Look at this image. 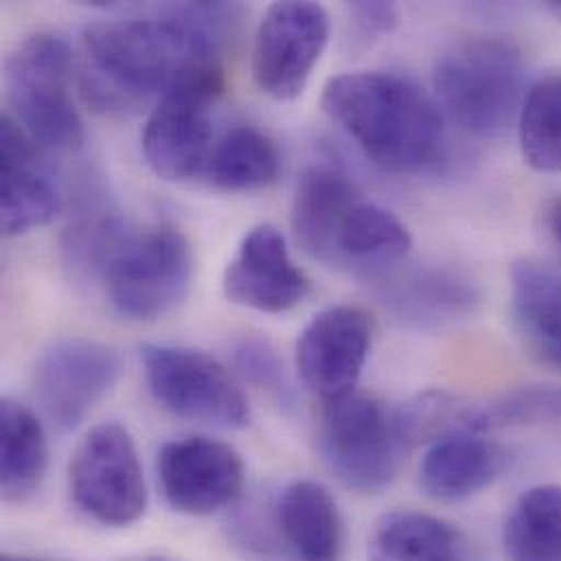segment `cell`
<instances>
[{
  "mask_svg": "<svg viewBox=\"0 0 561 561\" xmlns=\"http://www.w3.org/2000/svg\"><path fill=\"white\" fill-rule=\"evenodd\" d=\"M147 385L173 415L221 428H245L252 409L241 382L215 356L169 343L140 347Z\"/></svg>",
  "mask_w": 561,
  "mask_h": 561,
  "instance_id": "obj_8",
  "label": "cell"
},
{
  "mask_svg": "<svg viewBox=\"0 0 561 561\" xmlns=\"http://www.w3.org/2000/svg\"><path fill=\"white\" fill-rule=\"evenodd\" d=\"M280 167L276 142L256 127L239 125L215 142L204 175L224 191H259L278 180Z\"/></svg>",
  "mask_w": 561,
  "mask_h": 561,
  "instance_id": "obj_25",
  "label": "cell"
},
{
  "mask_svg": "<svg viewBox=\"0 0 561 561\" xmlns=\"http://www.w3.org/2000/svg\"><path fill=\"white\" fill-rule=\"evenodd\" d=\"M323 112L382 171L428 173L444 162L446 127L437 103L411 79L347 72L328 81Z\"/></svg>",
  "mask_w": 561,
  "mask_h": 561,
  "instance_id": "obj_2",
  "label": "cell"
},
{
  "mask_svg": "<svg viewBox=\"0 0 561 561\" xmlns=\"http://www.w3.org/2000/svg\"><path fill=\"white\" fill-rule=\"evenodd\" d=\"M241 4L184 2L158 15L94 22L83 31L81 88L94 110L136 112L169 92L188 70L221 59Z\"/></svg>",
  "mask_w": 561,
  "mask_h": 561,
  "instance_id": "obj_1",
  "label": "cell"
},
{
  "mask_svg": "<svg viewBox=\"0 0 561 561\" xmlns=\"http://www.w3.org/2000/svg\"><path fill=\"white\" fill-rule=\"evenodd\" d=\"M512 314L527 352L561 371V276L549 265L520 261L512 267Z\"/></svg>",
  "mask_w": 561,
  "mask_h": 561,
  "instance_id": "obj_22",
  "label": "cell"
},
{
  "mask_svg": "<svg viewBox=\"0 0 561 561\" xmlns=\"http://www.w3.org/2000/svg\"><path fill=\"white\" fill-rule=\"evenodd\" d=\"M505 466V453L477 433H453L433 442L420 463L426 496L459 503L490 488Z\"/></svg>",
  "mask_w": 561,
  "mask_h": 561,
  "instance_id": "obj_18",
  "label": "cell"
},
{
  "mask_svg": "<svg viewBox=\"0 0 561 561\" xmlns=\"http://www.w3.org/2000/svg\"><path fill=\"white\" fill-rule=\"evenodd\" d=\"M0 224L7 237H20L50 224L59 208V193L39 167L35 142L9 116L0 127Z\"/></svg>",
  "mask_w": 561,
  "mask_h": 561,
  "instance_id": "obj_15",
  "label": "cell"
},
{
  "mask_svg": "<svg viewBox=\"0 0 561 561\" xmlns=\"http://www.w3.org/2000/svg\"><path fill=\"white\" fill-rule=\"evenodd\" d=\"M367 561H463V542L437 516L396 510L374 525Z\"/></svg>",
  "mask_w": 561,
  "mask_h": 561,
  "instance_id": "obj_23",
  "label": "cell"
},
{
  "mask_svg": "<svg viewBox=\"0 0 561 561\" xmlns=\"http://www.w3.org/2000/svg\"><path fill=\"white\" fill-rule=\"evenodd\" d=\"M121 374L114 347L92 339H59L37 358L33 398L59 433L75 431L110 393Z\"/></svg>",
  "mask_w": 561,
  "mask_h": 561,
  "instance_id": "obj_10",
  "label": "cell"
},
{
  "mask_svg": "<svg viewBox=\"0 0 561 561\" xmlns=\"http://www.w3.org/2000/svg\"><path fill=\"white\" fill-rule=\"evenodd\" d=\"M411 245L407 226L393 213L358 197L336 228L330 265L385 276L409 256Z\"/></svg>",
  "mask_w": 561,
  "mask_h": 561,
  "instance_id": "obj_19",
  "label": "cell"
},
{
  "mask_svg": "<svg viewBox=\"0 0 561 561\" xmlns=\"http://www.w3.org/2000/svg\"><path fill=\"white\" fill-rule=\"evenodd\" d=\"M360 197L354 182L328 164L301 173L290 210V226L301 250L330 265L336 228L347 208Z\"/></svg>",
  "mask_w": 561,
  "mask_h": 561,
  "instance_id": "obj_21",
  "label": "cell"
},
{
  "mask_svg": "<svg viewBox=\"0 0 561 561\" xmlns=\"http://www.w3.org/2000/svg\"><path fill=\"white\" fill-rule=\"evenodd\" d=\"M142 561H169V560H160V558H151V560H142Z\"/></svg>",
  "mask_w": 561,
  "mask_h": 561,
  "instance_id": "obj_33",
  "label": "cell"
},
{
  "mask_svg": "<svg viewBox=\"0 0 561 561\" xmlns=\"http://www.w3.org/2000/svg\"><path fill=\"white\" fill-rule=\"evenodd\" d=\"M134 232L99 175H85L75 195L64 230V261L75 278H101L118 248Z\"/></svg>",
  "mask_w": 561,
  "mask_h": 561,
  "instance_id": "obj_16",
  "label": "cell"
},
{
  "mask_svg": "<svg viewBox=\"0 0 561 561\" xmlns=\"http://www.w3.org/2000/svg\"><path fill=\"white\" fill-rule=\"evenodd\" d=\"M276 525L295 561H341L343 518L334 496L314 481H295L278 499Z\"/></svg>",
  "mask_w": 561,
  "mask_h": 561,
  "instance_id": "obj_20",
  "label": "cell"
},
{
  "mask_svg": "<svg viewBox=\"0 0 561 561\" xmlns=\"http://www.w3.org/2000/svg\"><path fill=\"white\" fill-rule=\"evenodd\" d=\"M224 293L232 304L261 310L288 312L310 293V280L295 265L280 230L254 228L239 245L224 276Z\"/></svg>",
  "mask_w": 561,
  "mask_h": 561,
  "instance_id": "obj_14",
  "label": "cell"
},
{
  "mask_svg": "<svg viewBox=\"0 0 561 561\" xmlns=\"http://www.w3.org/2000/svg\"><path fill=\"white\" fill-rule=\"evenodd\" d=\"M507 561H561V485L529 488L503 527Z\"/></svg>",
  "mask_w": 561,
  "mask_h": 561,
  "instance_id": "obj_26",
  "label": "cell"
},
{
  "mask_svg": "<svg viewBox=\"0 0 561 561\" xmlns=\"http://www.w3.org/2000/svg\"><path fill=\"white\" fill-rule=\"evenodd\" d=\"M0 561H42L35 560V558H26V556H11V553H4Z\"/></svg>",
  "mask_w": 561,
  "mask_h": 561,
  "instance_id": "obj_32",
  "label": "cell"
},
{
  "mask_svg": "<svg viewBox=\"0 0 561 561\" xmlns=\"http://www.w3.org/2000/svg\"><path fill=\"white\" fill-rule=\"evenodd\" d=\"M347 11L360 39H378L389 35L400 18L398 7L391 2H352Z\"/></svg>",
  "mask_w": 561,
  "mask_h": 561,
  "instance_id": "obj_30",
  "label": "cell"
},
{
  "mask_svg": "<svg viewBox=\"0 0 561 561\" xmlns=\"http://www.w3.org/2000/svg\"><path fill=\"white\" fill-rule=\"evenodd\" d=\"M525 162L538 173H561V75L534 83L518 114Z\"/></svg>",
  "mask_w": 561,
  "mask_h": 561,
  "instance_id": "obj_27",
  "label": "cell"
},
{
  "mask_svg": "<svg viewBox=\"0 0 561 561\" xmlns=\"http://www.w3.org/2000/svg\"><path fill=\"white\" fill-rule=\"evenodd\" d=\"M527 66L516 44L477 37L453 46L435 66L433 85L444 112L470 136L490 140L518 121Z\"/></svg>",
  "mask_w": 561,
  "mask_h": 561,
  "instance_id": "obj_3",
  "label": "cell"
},
{
  "mask_svg": "<svg viewBox=\"0 0 561 561\" xmlns=\"http://www.w3.org/2000/svg\"><path fill=\"white\" fill-rule=\"evenodd\" d=\"M193 248L175 226L134 228L101 280L112 306L129 319L149 321L171 312L193 282Z\"/></svg>",
  "mask_w": 561,
  "mask_h": 561,
  "instance_id": "obj_7",
  "label": "cell"
},
{
  "mask_svg": "<svg viewBox=\"0 0 561 561\" xmlns=\"http://www.w3.org/2000/svg\"><path fill=\"white\" fill-rule=\"evenodd\" d=\"M378 297L393 317L409 325L442 328L477 308L479 288L457 270L420 267L404 274H385Z\"/></svg>",
  "mask_w": 561,
  "mask_h": 561,
  "instance_id": "obj_17",
  "label": "cell"
},
{
  "mask_svg": "<svg viewBox=\"0 0 561 561\" xmlns=\"http://www.w3.org/2000/svg\"><path fill=\"white\" fill-rule=\"evenodd\" d=\"M561 420V385H525L483 402H466L461 433L490 431Z\"/></svg>",
  "mask_w": 561,
  "mask_h": 561,
  "instance_id": "obj_28",
  "label": "cell"
},
{
  "mask_svg": "<svg viewBox=\"0 0 561 561\" xmlns=\"http://www.w3.org/2000/svg\"><path fill=\"white\" fill-rule=\"evenodd\" d=\"M330 39V15L317 2L286 0L267 9L254 39L252 70L259 88L278 99H297Z\"/></svg>",
  "mask_w": 561,
  "mask_h": 561,
  "instance_id": "obj_11",
  "label": "cell"
},
{
  "mask_svg": "<svg viewBox=\"0 0 561 561\" xmlns=\"http://www.w3.org/2000/svg\"><path fill=\"white\" fill-rule=\"evenodd\" d=\"M239 374L282 404L290 402V385L278 350L261 336H245L234 347Z\"/></svg>",
  "mask_w": 561,
  "mask_h": 561,
  "instance_id": "obj_29",
  "label": "cell"
},
{
  "mask_svg": "<svg viewBox=\"0 0 561 561\" xmlns=\"http://www.w3.org/2000/svg\"><path fill=\"white\" fill-rule=\"evenodd\" d=\"M48 439L39 417L22 402H0V485L7 501L28 499L44 481Z\"/></svg>",
  "mask_w": 561,
  "mask_h": 561,
  "instance_id": "obj_24",
  "label": "cell"
},
{
  "mask_svg": "<svg viewBox=\"0 0 561 561\" xmlns=\"http://www.w3.org/2000/svg\"><path fill=\"white\" fill-rule=\"evenodd\" d=\"M317 448L325 468L360 494L391 485L409 453L396 409L363 391L323 402Z\"/></svg>",
  "mask_w": 561,
  "mask_h": 561,
  "instance_id": "obj_4",
  "label": "cell"
},
{
  "mask_svg": "<svg viewBox=\"0 0 561 561\" xmlns=\"http://www.w3.org/2000/svg\"><path fill=\"white\" fill-rule=\"evenodd\" d=\"M226 88L221 59L188 70L153 107L142 131L149 169L169 182L206 173L213 147V110Z\"/></svg>",
  "mask_w": 561,
  "mask_h": 561,
  "instance_id": "obj_6",
  "label": "cell"
},
{
  "mask_svg": "<svg viewBox=\"0 0 561 561\" xmlns=\"http://www.w3.org/2000/svg\"><path fill=\"white\" fill-rule=\"evenodd\" d=\"M547 11H549L558 22H561V2H549V4H547Z\"/></svg>",
  "mask_w": 561,
  "mask_h": 561,
  "instance_id": "obj_31",
  "label": "cell"
},
{
  "mask_svg": "<svg viewBox=\"0 0 561 561\" xmlns=\"http://www.w3.org/2000/svg\"><path fill=\"white\" fill-rule=\"evenodd\" d=\"M72 50L61 35L37 33L7 59L4 85L11 116L28 138L53 151L83 147V121L70 94Z\"/></svg>",
  "mask_w": 561,
  "mask_h": 561,
  "instance_id": "obj_5",
  "label": "cell"
},
{
  "mask_svg": "<svg viewBox=\"0 0 561 561\" xmlns=\"http://www.w3.org/2000/svg\"><path fill=\"white\" fill-rule=\"evenodd\" d=\"M158 479L175 512L204 518L237 503L245 485V463L230 444L193 435L162 446Z\"/></svg>",
  "mask_w": 561,
  "mask_h": 561,
  "instance_id": "obj_12",
  "label": "cell"
},
{
  "mask_svg": "<svg viewBox=\"0 0 561 561\" xmlns=\"http://www.w3.org/2000/svg\"><path fill=\"white\" fill-rule=\"evenodd\" d=\"M70 496L94 523L129 527L147 512V481L138 448L118 422L94 426L70 461Z\"/></svg>",
  "mask_w": 561,
  "mask_h": 561,
  "instance_id": "obj_9",
  "label": "cell"
},
{
  "mask_svg": "<svg viewBox=\"0 0 561 561\" xmlns=\"http://www.w3.org/2000/svg\"><path fill=\"white\" fill-rule=\"evenodd\" d=\"M371 334V319L358 306L339 304L317 312L297 339L295 363L301 382L323 402L356 391Z\"/></svg>",
  "mask_w": 561,
  "mask_h": 561,
  "instance_id": "obj_13",
  "label": "cell"
}]
</instances>
